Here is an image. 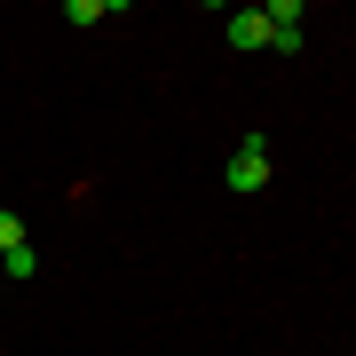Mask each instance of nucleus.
I'll use <instances>...</instances> for the list:
<instances>
[{"instance_id":"4","label":"nucleus","mask_w":356,"mask_h":356,"mask_svg":"<svg viewBox=\"0 0 356 356\" xmlns=\"http://www.w3.org/2000/svg\"><path fill=\"white\" fill-rule=\"evenodd\" d=\"M8 245H24V214H8V206H0V254H8Z\"/></svg>"},{"instance_id":"2","label":"nucleus","mask_w":356,"mask_h":356,"mask_svg":"<svg viewBox=\"0 0 356 356\" xmlns=\"http://www.w3.org/2000/svg\"><path fill=\"white\" fill-rule=\"evenodd\" d=\"M229 48H269V16L261 8H238V16H229Z\"/></svg>"},{"instance_id":"1","label":"nucleus","mask_w":356,"mask_h":356,"mask_svg":"<svg viewBox=\"0 0 356 356\" xmlns=\"http://www.w3.org/2000/svg\"><path fill=\"white\" fill-rule=\"evenodd\" d=\"M269 182V143L261 135H245L238 143V159H229V191H261Z\"/></svg>"},{"instance_id":"3","label":"nucleus","mask_w":356,"mask_h":356,"mask_svg":"<svg viewBox=\"0 0 356 356\" xmlns=\"http://www.w3.org/2000/svg\"><path fill=\"white\" fill-rule=\"evenodd\" d=\"M0 277H32V245H8L0 254Z\"/></svg>"}]
</instances>
